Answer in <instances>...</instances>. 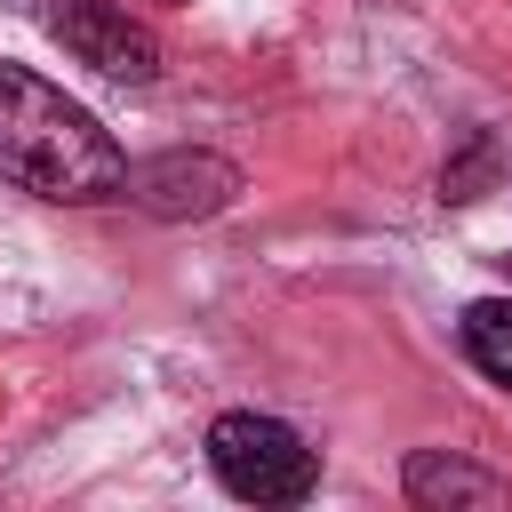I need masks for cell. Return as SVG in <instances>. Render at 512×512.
<instances>
[{
  "label": "cell",
  "instance_id": "cell-1",
  "mask_svg": "<svg viewBox=\"0 0 512 512\" xmlns=\"http://www.w3.org/2000/svg\"><path fill=\"white\" fill-rule=\"evenodd\" d=\"M0 184L56 208H96L128 192V152L88 104L0 56Z\"/></svg>",
  "mask_w": 512,
  "mask_h": 512
},
{
  "label": "cell",
  "instance_id": "cell-2",
  "mask_svg": "<svg viewBox=\"0 0 512 512\" xmlns=\"http://www.w3.org/2000/svg\"><path fill=\"white\" fill-rule=\"evenodd\" d=\"M208 472L240 504H304L320 488V456L280 416H256V408H224L208 424Z\"/></svg>",
  "mask_w": 512,
  "mask_h": 512
},
{
  "label": "cell",
  "instance_id": "cell-3",
  "mask_svg": "<svg viewBox=\"0 0 512 512\" xmlns=\"http://www.w3.org/2000/svg\"><path fill=\"white\" fill-rule=\"evenodd\" d=\"M40 24L72 64H88L104 80H128V88L160 80V32L144 16H128V0H40Z\"/></svg>",
  "mask_w": 512,
  "mask_h": 512
},
{
  "label": "cell",
  "instance_id": "cell-4",
  "mask_svg": "<svg viewBox=\"0 0 512 512\" xmlns=\"http://www.w3.org/2000/svg\"><path fill=\"white\" fill-rule=\"evenodd\" d=\"M120 200H136L160 224H200V216H224L240 200V168L224 152H152V160L128 168Z\"/></svg>",
  "mask_w": 512,
  "mask_h": 512
},
{
  "label": "cell",
  "instance_id": "cell-5",
  "mask_svg": "<svg viewBox=\"0 0 512 512\" xmlns=\"http://www.w3.org/2000/svg\"><path fill=\"white\" fill-rule=\"evenodd\" d=\"M400 488L424 512H496V504H512V480L472 464V456H456V448H416L400 464Z\"/></svg>",
  "mask_w": 512,
  "mask_h": 512
},
{
  "label": "cell",
  "instance_id": "cell-6",
  "mask_svg": "<svg viewBox=\"0 0 512 512\" xmlns=\"http://www.w3.org/2000/svg\"><path fill=\"white\" fill-rule=\"evenodd\" d=\"M456 336H464V360H472L488 384L512 392V296H480V304H464Z\"/></svg>",
  "mask_w": 512,
  "mask_h": 512
},
{
  "label": "cell",
  "instance_id": "cell-7",
  "mask_svg": "<svg viewBox=\"0 0 512 512\" xmlns=\"http://www.w3.org/2000/svg\"><path fill=\"white\" fill-rule=\"evenodd\" d=\"M488 160H496V144H488V136H472V144H464V160H448V168H440V200H480Z\"/></svg>",
  "mask_w": 512,
  "mask_h": 512
},
{
  "label": "cell",
  "instance_id": "cell-8",
  "mask_svg": "<svg viewBox=\"0 0 512 512\" xmlns=\"http://www.w3.org/2000/svg\"><path fill=\"white\" fill-rule=\"evenodd\" d=\"M504 272H512V256H504Z\"/></svg>",
  "mask_w": 512,
  "mask_h": 512
}]
</instances>
